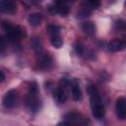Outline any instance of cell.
Returning <instances> with one entry per match:
<instances>
[{
  "instance_id": "obj_7",
  "label": "cell",
  "mask_w": 126,
  "mask_h": 126,
  "mask_svg": "<svg viewBox=\"0 0 126 126\" xmlns=\"http://www.w3.org/2000/svg\"><path fill=\"white\" fill-rule=\"evenodd\" d=\"M0 11L8 14H14L17 11V5L14 1L5 0L0 2Z\"/></svg>"
},
{
  "instance_id": "obj_16",
  "label": "cell",
  "mask_w": 126,
  "mask_h": 126,
  "mask_svg": "<svg viewBox=\"0 0 126 126\" xmlns=\"http://www.w3.org/2000/svg\"><path fill=\"white\" fill-rule=\"evenodd\" d=\"M51 44L55 48H60L63 44V40L59 35H54V36L51 37Z\"/></svg>"
},
{
  "instance_id": "obj_21",
  "label": "cell",
  "mask_w": 126,
  "mask_h": 126,
  "mask_svg": "<svg viewBox=\"0 0 126 126\" xmlns=\"http://www.w3.org/2000/svg\"><path fill=\"white\" fill-rule=\"evenodd\" d=\"M116 27H117L118 29H124V27H125V25H124V22H122V21H119V22H117V23H116Z\"/></svg>"
},
{
  "instance_id": "obj_8",
  "label": "cell",
  "mask_w": 126,
  "mask_h": 126,
  "mask_svg": "<svg viewBox=\"0 0 126 126\" xmlns=\"http://www.w3.org/2000/svg\"><path fill=\"white\" fill-rule=\"evenodd\" d=\"M107 47H108V50L109 51H111V52H117V51H121V50L124 49L125 43H124V41H122L120 39H113V40H111L108 43Z\"/></svg>"
},
{
  "instance_id": "obj_1",
  "label": "cell",
  "mask_w": 126,
  "mask_h": 126,
  "mask_svg": "<svg viewBox=\"0 0 126 126\" xmlns=\"http://www.w3.org/2000/svg\"><path fill=\"white\" fill-rule=\"evenodd\" d=\"M88 93L90 94V101H91V108L92 113L96 119H101L104 116L105 110L104 106L101 100V97L99 95V93L95 86L91 85L88 87Z\"/></svg>"
},
{
  "instance_id": "obj_23",
  "label": "cell",
  "mask_w": 126,
  "mask_h": 126,
  "mask_svg": "<svg viewBox=\"0 0 126 126\" xmlns=\"http://www.w3.org/2000/svg\"><path fill=\"white\" fill-rule=\"evenodd\" d=\"M5 80V75L2 71H0V82H3Z\"/></svg>"
},
{
  "instance_id": "obj_22",
  "label": "cell",
  "mask_w": 126,
  "mask_h": 126,
  "mask_svg": "<svg viewBox=\"0 0 126 126\" xmlns=\"http://www.w3.org/2000/svg\"><path fill=\"white\" fill-rule=\"evenodd\" d=\"M56 126H71V124L68 123V122H66V121H64V122H59Z\"/></svg>"
},
{
  "instance_id": "obj_4",
  "label": "cell",
  "mask_w": 126,
  "mask_h": 126,
  "mask_svg": "<svg viewBox=\"0 0 126 126\" xmlns=\"http://www.w3.org/2000/svg\"><path fill=\"white\" fill-rule=\"evenodd\" d=\"M18 102V92L16 90H10L3 97L2 103L6 108H13Z\"/></svg>"
},
{
  "instance_id": "obj_11",
  "label": "cell",
  "mask_w": 126,
  "mask_h": 126,
  "mask_svg": "<svg viewBox=\"0 0 126 126\" xmlns=\"http://www.w3.org/2000/svg\"><path fill=\"white\" fill-rule=\"evenodd\" d=\"M82 30L83 32L88 35H94L95 33V26L92 22H86L82 24Z\"/></svg>"
},
{
  "instance_id": "obj_5",
  "label": "cell",
  "mask_w": 126,
  "mask_h": 126,
  "mask_svg": "<svg viewBox=\"0 0 126 126\" xmlns=\"http://www.w3.org/2000/svg\"><path fill=\"white\" fill-rule=\"evenodd\" d=\"M115 109H116L117 117L121 120L125 119V117H126V100L123 96H120L117 98Z\"/></svg>"
},
{
  "instance_id": "obj_20",
  "label": "cell",
  "mask_w": 126,
  "mask_h": 126,
  "mask_svg": "<svg viewBox=\"0 0 126 126\" xmlns=\"http://www.w3.org/2000/svg\"><path fill=\"white\" fill-rule=\"evenodd\" d=\"M6 50V40L4 37H0V55L4 54Z\"/></svg>"
},
{
  "instance_id": "obj_13",
  "label": "cell",
  "mask_w": 126,
  "mask_h": 126,
  "mask_svg": "<svg viewBox=\"0 0 126 126\" xmlns=\"http://www.w3.org/2000/svg\"><path fill=\"white\" fill-rule=\"evenodd\" d=\"M32 47L35 51L36 54L41 55V53H42V44H41V41L38 38L34 37L32 39Z\"/></svg>"
},
{
  "instance_id": "obj_2",
  "label": "cell",
  "mask_w": 126,
  "mask_h": 126,
  "mask_svg": "<svg viewBox=\"0 0 126 126\" xmlns=\"http://www.w3.org/2000/svg\"><path fill=\"white\" fill-rule=\"evenodd\" d=\"M37 94H38L37 85L34 82H32L29 88V93L27 95V104L31 109V111L32 112H36L40 108V100Z\"/></svg>"
},
{
  "instance_id": "obj_17",
  "label": "cell",
  "mask_w": 126,
  "mask_h": 126,
  "mask_svg": "<svg viewBox=\"0 0 126 126\" xmlns=\"http://www.w3.org/2000/svg\"><path fill=\"white\" fill-rule=\"evenodd\" d=\"M86 7L90 10H93V9H97L99 6H100V2L99 1H96V0H90V1H87L86 2Z\"/></svg>"
},
{
  "instance_id": "obj_9",
  "label": "cell",
  "mask_w": 126,
  "mask_h": 126,
  "mask_svg": "<svg viewBox=\"0 0 126 126\" xmlns=\"http://www.w3.org/2000/svg\"><path fill=\"white\" fill-rule=\"evenodd\" d=\"M53 97H54L56 102L64 103L67 99V94H66V92H65L64 88H62V87L57 88L53 93Z\"/></svg>"
},
{
  "instance_id": "obj_14",
  "label": "cell",
  "mask_w": 126,
  "mask_h": 126,
  "mask_svg": "<svg viewBox=\"0 0 126 126\" xmlns=\"http://www.w3.org/2000/svg\"><path fill=\"white\" fill-rule=\"evenodd\" d=\"M57 5H58V12H57V14H59V15H61L63 17V16H66L69 13V7L66 4H64L62 2H57Z\"/></svg>"
},
{
  "instance_id": "obj_12",
  "label": "cell",
  "mask_w": 126,
  "mask_h": 126,
  "mask_svg": "<svg viewBox=\"0 0 126 126\" xmlns=\"http://www.w3.org/2000/svg\"><path fill=\"white\" fill-rule=\"evenodd\" d=\"M41 20H42L41 15L38 14V13L32 14V15H30V17H29V23H30L31 26H32V27H37V26H39L40 23H41Z\"/></svg>"
},
{
  "instance_id": "obj_10",
  "label": "cell",
  "mask_w": 126,
  "mask_h": 126,
  "mask_svg": "<svg viewBox=\"0 0 126 126\" xmlns=\"http://www.w3.org/2000/svg\"><path fill=\"white\" fill-rule=\"evenodd\" d=\"M71 92H72V97L74 100H80L82 98V92L76 80L71 84Z\"/></svg>"
},
{
  "instance_id": "obj_3",
  "label": "cell",
  "mask_w": 126,
  "mask_h": 126,
  "mask_svg": "<svg viewBox=\"0 0 126 126\" xmlns=\"http://www.w3.org/2000/svg\"><path fill=\"white\" fill-rule=\"evenodd\" d=\"M2 26H3V28L7 33V36L10 40L17 41L25 35V31L20 26H14L9 22H3Z\"/></svg>"
},
{
  "instance_id": "obj_6",
  "label": "cell",
  "mask_w": 126,
  "mask_h": 126,
  "mask_svg": "<svg viewBox=\"0 0 126 126\" xmlns=\"http://www.w3.org/2000/svg\"><path fill=\"white\" fill-rule=\"evenodd\" d=\"M52 66V58L49 54H41L38 61L37 67L41 70H48Z\"/></svg>"
},
{
  "instance_id": "obj_15",
  "label": "cell",
  "mask_w": 126,
  "mask_h": 126,
  "mask_svg": "<svg viewBox=\"0 0 126 126\" xmlns=\"http://www.w3.org/2000/svg\"><path fill=\"white\" fill-rule=\"evenodd\" d=\"M46 31L48 32V33H50L52 36L54 35H58L60 32V28L56 25H48L46 27Z\"/></svg>"
},
{
  "instance_id": "obj_19",
  "label": "cell",
  "mask_w": 126,
  "mask_h": 126,
  "mask_svg": "<svg viewBox=\"0 0 126 126\" xmlns=\"http://www.w3.org/2000/svg\"><path fill=\"white\" fill-rule=\"evenodd\" d=\"M75 50H76V52H77L78 55H82L84 53V50H85L84 45L82 43H80V42H77L75 44Z\"/></svg>"
},
{
  "instance_id": "obj_18",
  "label": "cell",
  "mask_w": 126,
  "mask_h": 126,
  "mask_svg": "<svg viewBox=\"0 0 126 126\" xmlns=\"http://www.w3.org/2000/svg\"><path fill=\"white\" fill-rule=\"evenodd\" d=\"M90 14H91V10L88 9L87 7H84V8H82V9L78 12V18H79V19H84V18L89 17Z\"/></svg>"
}]
</instances>
